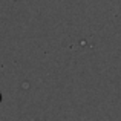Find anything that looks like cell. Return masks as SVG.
Returning <instances> with one entry per match:
<instances>
[{
  "label": "cell",
  "instance_id": "6da1fadb",
  "mask_svg": "<svg viewBox=\"0 0 121 121\" xmlns=\"http://www.w3.org/2000/svg\"><path fill=\"white\" fill-rule=\"evenodd\" d=\"M0 101H2V95H0Z\"/></svg>",
  "mask_w": 121,
  "mask_h": 121
}]
</instances>
